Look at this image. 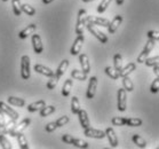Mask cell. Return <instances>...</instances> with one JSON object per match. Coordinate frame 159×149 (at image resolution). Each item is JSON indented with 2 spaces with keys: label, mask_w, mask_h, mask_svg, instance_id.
Masks as SVG:
<instances>
[{
  "label": "cell",
  "mask_w": 159,
  "mask_h": 149,
  "mask_svg": "<svg viewBox=\"0 0 159 149\" xmlns=\"http://www.w3.org/2000/svg\"><path fill=\"white\" fill-rule=\"evenodd\" d=\"M62 140L65 142V143H72V135H70V134H64L63 137H62Z\"/></svg>",
  "instance_id": "46"
},
{
  "label": "cell",
  "mask_w": 159,
  "mask_h": 149,
  "mask_svg": "<svg viewBox=\"0 0 159 149\" xmlns=\"http://www.w3.org/2000/svg\"><path fill=\"white\" fill-rule=\"evenodd\" d=\"M117 5H119V6H121V5L124 4V0H116Z\"/></svg>",
  "instance_id": "49"
},
{
  "label": "cell",
  "mask_w": 159,
  "mask_h": 149,
  "mask_svg": "<svg viewBox=\"0 0 159 149\" xmlns=\"http://www.w3.org/2000/svg\"><path fill=\"white\" fill-rule=\"evenodd\" d=\"M11 5H13V11L16 16H21L22 9H21V1L20 0H11Z\"/></svg>",
  "instance_id": "31"
},
{
  "label": "cell",
  "mask_w": 159,
  "mask_h": 149,
  "mask_svg": "<svg viewBox=\"0 0 159 149\" xmlns=\"http://www.w3.org/2000/svg\"><path fill=\"white\" fill-rule=\"evenodd\" d=\"M72 85H73L72 79L65 80L64 85H63V87H62V94L64 95V96H69L70 92H71V88H72Z\"/></svg>",
  "instance_id": "23"
},
{
  "label": "cell",
  "mask_w": 159,
  "mask_h": 149,
  "mask_svg": "<svg viewBox=\"0 0 159 149\" xmlns=\"http://www.w3.org/2000/svg\"><path fill=\"white\" fill-rule=\"evenodd\" d=\"M2 1H8V0H2Z\"/></svg>",
  "instance_id": "51"
},
{
  "label": "cell",
  "mask_w": 159,
  "mask_h": 149,
  "mask_svg": "<svg viewBox=\"0 0 159 149\" xmlns=\"http://www.w3.org/2000/svg\"><path fill=\"white\" fill-rule=\"evenodd\" d=\"M34 70H36L37 72H39L41 75H43V76H47V77H52L55 75V72L53 70H51L47 67L43 66V64H36L34 66Z\"/></svg>",
  "instance_id": "17"
},
{
  "label": "cell",
  "mask_w": 159,
  "mask_h": 149,
  "mask_svg": "<svg viewBox=\"0 0 159 149\" xmlns=\"http://www.w3.org/2000/svg\"><path fill=\"white\" fill-rule=\"evenodd\" d=\"M105 137L108 138L109 140V143L112 146V147H117L118 146V138H117L116 133L113 131V128L112 127H108L107 130H105Z\"/></svg>",
  "instance_id": "12"
},
{
  "label": "cell",
  "mask_w": 159,
  "mask_h": 149,
  "mask_svg": "<svg viewBox=\"0 0 159 149\" xmlns=\"http://www.w3.org/2000/svg\"><path fill=\"white\" fill-rule=\"evenodd\" d=\"M32 45H33V51L36 54L43 53V43H41V38L39 35H33L32 36Z\"/></svg>",
  "instance_id": "13"
},
{
  "label": "cell",
  "mask_w": 159,
  "mask_h": 149,
  "mask_svg": "<svg viewBox=\"0 0 159 149\" xmlns=\"http://www.w3.org/2000/svg\"><path fill=\"white\" fill-rule=\"evenodd\" d=\"M30 123H31V119H30V118H24L20 124H16V125H15L14 130L11 131V133L9 135H11V137H16L18 133H21L22 131H24L26 127L29 126Z\"/></svg>",
  "instance_id": "9"
},
{
  "label": "cell",
  "mask_w": 159,
  "mask_h": 149,
  "mask_svg": "<svg viewBox=\"0 0 159 149\" xmlns=\"http://www.w3.org/2000/svg\"><path fill=\"white\" fill-rule=\"evenodd\" d=\"M84 40H85L84 35H78V37L75 39L72 47H71V51H70V54L72 55V56H76V55H78L80 53L84 44Z\"/></svg>",
  "instance_id": "5"
},
{
  "label": "cell",
  "mask_w": 159,
  "mask_h": 149,
  "mask_svg": "<svg viewBox=\"0 0 159 149\" xmlns=\"http://www.w3.org/2000/svg\"><path fill=\"white\" fill-rule=\"evenodd\" d=\"M6 126V120H5V114L0 110V127L4 130Z\"/></svg>",
  "instance_id": "45"
},
{
  "label": "cell",
  "mask_w": 159,
  "mask_h": 149,
  "mask_svg": "<svg viewBox=\"0 0 159 149\" xmlns=\"http://www.w3.org/2000/svg\"><path fill=\"white\" fill-rule=\"evenodd\" d=\"M16 138H17L18 146H20L22 149H29V143H28V140H26L25 135H23L22 133H18V134L16 135Z\"/></svg>",
  "instance_id": "25"
},
{
  "label": "cell",
  "mask_w": 159,
  "mask_h": 149,
  "mask_svg": "<svg viewBox=\"0 0 159 149\" xmlns=\"http://www.w3.org/2000/svg\"><path fill=\"white\" fill-rule=\"evenodd\" d=\"M36 29H37L36 24H30V26H26L24 30H22L21 32H20V35H18V37H20L21 39H25V38H28L30 35H32V33L36 31Z\"/></svg>",
  "instance_id": "18"
},
{
  "label": "cell",
  "mask_w": 159,
  "mask_h": 149,
  "mask_svg": "<svg viewBox=\"0 0 159 149\" xmlns=\"http://www.w3.org/2000/svg\"><path fill=\"white\" fill-rule=\"evenodd\" d=\"M105 73L112 79H118L119 78V71L116 70L115 68H112V67H107L105 68Z\"/></svg>",
  "instance_id": "28"
},
{
  "label": "cell",
  "mask_w": 159,
  "mask_h": 149,
  "mask_svg": "<svg viewBox=\"0 0 159 149\" xmlns=\"http://www.w3.org/2000/svg\"><path fill=\"white\" fill-rule=\"evenodd\" d=\"M84 134L86 137H89V138H95V139H103L105 137V133L101 130H96V128H93V127H87V128H84Z\"/></svg>",
  "instance_id": "8"
},
{
  "label": "cell",
  "mask_w": 159,
  "mask_h": 149,
  "mask_svg": "<svg viewBox=\"0 0 159 149\" xmlns=\"http://www.w3.org/2000/svg\"><path fill=\"white\" fill-rule=\"evenodd\" d=\"M84 2H89V1H93V0H83Z\"/></svg>",
  "instance_id": "50"
},
{
  "label": "cell",
  "mask_w": 159,
  "mask_h": 149,
  "mask_svg": "<svg viewBox=\"0 0 159 149\" xmlns=\"http://www.w3.org/2000/svg\"><path fill=\"white\" fill-rule=\"evenodd\" d=\"M111 1H112V0H102L101 4L98 5V13H103V12L107 11V8L110 6Z\"/></svg>",
  "instance_id": "37"
},
{
  "label": "cell",
  "mask_w": 159,
  "mask_h": 149,
  "mask_svg": "<svg viewBox=\"0 0 159 149\" xmlns=\"http://www.w3.org/2000/svg\"><path fill=\"white\" fill-rule=\"evenodd\" d=\"M21 9L23 13H25L28 16H33V15L36 14V9L32 7V6H30L28 4H24L21 6Z\"/></svg>",
  "instance_id": "32"
},
{
  "label": "cell",
  "mask_w": 159,
  "mask_h": 149,
  "mask_svg": "<svg viewBox=\"0 0 159 149\" xmlns=\"http://www.w3.org/2000/svg\"><path fill=\"white\" fill-rule=\"evenodd\" d=\"M58 77H56V75H54V76L51 77V79L48 80L47 83V88L48 90H54L55 87H56V85H57L58 83Z\"/></svg>",
  "instance_id": "36"
},
{
  "label": "cell",
  "mask_w": 159,
  "mask_h": 149,
  "mask_svg": "<svg viewBox=\"0 0 159 149\" xmlns=\"http://www.w3.org/2000/svg\"><path fill=\"white\" fill-rule=\"evenodd\" d=\"M69 123V117L68 116H62V117H60L56 122H55V124H56V126L57 127H61V126H64L65 124H68Z\"/></svg>",
  "instance_id": "41"
},
{
  "label": "cell",
  "mask_w": 159,
  "mask_h": 149,
  "mask_svg": "<svg viewBox=\"0 0 159 149\" xmlns=\"http://www.w3.org/2000/svg\"><path fill=\"white\" fill-rule=\"evenodd\" d=\"M87 75H88V73L84 72L83 70H72V71H71V77H72L73 79L81 80V81L87 79Z\"/></svg>",
  "instance_id": "22"
},
{
  "label": "cell",
  "mask_w": 159,
  "mask_h": 149,
  "mask_svg": "<svg viewBox=\"0 0 159 149\" xmlns=\"http://www.w3.org/2000/svg\"><path fill=\"white\" fill-rule=\"evenodd\" d=\"M56 124H55V122H53V123H48L47 125H46V127H45V130H46V132H53L55 131V128H56Z\"/></svg>",
  "instance_id": "44"
},
{
  "label": "cell",
  "mask_w": 159,
  "mask_h": 149,
  "mask_svg": "<svg viewBox=\"0 0 159 149\" xmlns=\"http://www.w3.org/2000/svg\"><path fill=\"white\" fill-rule=\"evenodd\" d=\"M0 110L2 111L4 114H6L9 118H11V119H18V117H20V115H18V113H16L14 109H11L9 105H7L5 102L0 101Z\"/></svg>",
  "instance_id": "7"
},
{
  "label": "cell",
  "mask_w": 159,
  "mask_h": 149,
  "mask_svg": "<svg viewBox=\"0 0 159 149\" xmlns=\"http://www.w3.org/2000/svg\"><path fill=\"white\" fill-rule=\"evenodd\" d=\"M77 115H78V117H79V122H80V124H81V126H83V128H87V127H89V126H90L89 119H88V116H87L86 110L80 109V110H79V113L77 114Z\"/></svg>",
  "instance_id": "16"
},
{
  "label": "cell",
  "mask_w": 159,
  "mask_h": 149,
  "mask_svg": "<svg viewBox=\"0 0 159 149\" xmlns=\"http://www.w3.org/2000/svg\"><path fill=\"white\" fill-rule=\"evenodd\" d=\"M96 87H98V78L96 77H92L89 79L88 84V88H87V99H93L96 93Z\"/></svg>",
  "instance_id": "10"
},
{
  "label": "cell",
  "mask_w": 159,
  "mask_h": 149,
  "mask_svg": "<svg viewBox=\"0 0 159 149\" xmlns=\"http://www.w3.org/2000/svg\"><path fill=\"white\" fill-rule=\"evenodd\" d=\"M86 26L87 30H88L96 39H98L100 41H101V44H107V43H108V37L105 36L103 32H101L100 30H98V28L95 26V24H93V23L89 22V21H87L86 26Z\"/></svg>",
  "instance_id": "1"
},
{
  "label": "cell",
  "mask_w": 159,
  "mask_h": 149,
  "mask_svg": "<svg viewBox=\"0 0 159 149\" xmlns=\"http://www.w3.org/2000/svg\"><path fill=\"white\" fill-rule=\"evenodd\" d=\"M132 139H133L134 143L138 146V147H140V148H145V147H147V142H145V140L142 138V137H140V135L134 134Z\"/></svg>",
  "instance_id": "30"
},
{
  "label": "cell",
  "mask_w": 159,
  "mask_h": 149,
  "mask_svg": "<svg viewBox=\"0 0 159 149\" xmlns=\"http://www.w3.org/2000/svg\"><path fill=\"white\" fill-rule=\"evenodd\" d=\"M126 125L132 127L141 126L142 119H140V118H126Z\"/></svg>",
  "instance_id": "33"
},
{
  "label": "cell",
  "mask_w": 159,
  "mask_h": 149,
  "mask_svg": "<svg viewBox=\"0 0 159 149\" xmlns=\"http://www.w3.org/2000/svg\"><path fill=\"white\" fill-rule=\"evenodd\" d=\"M45 105H46L45 101H43V100H39V101L33 102V103L28 105V111H30V113H34V111H38V110L43 109Z\"/></svg>",
  "instance_id": "19"
},
{
  "label": "cell",
  "mask_w": 159,
  "mask_h": 149,
  "mask_svg": "<svg viewBox=\"0 0 159 149\" xmlns=\"http://www.w3.org/2000/svg\"><path fill=\"white\" fill-rule=\"evenodd\" d=\"M79 62H80V66H81V70L84 72L88 73L90 71V66H89V61H88V56L86 54H81L79 55Z\"/></svg>",
  "instance_id": "15"
},
{
  "label": "cell",
  "mask_w": 159,
  "mask_h": 149,
  "mask_svg": "<svg viewBox=\"0 0 159 149\" xmlns=\"http://www.w3.org/2000/svg\"><path fill=\"white\" fill-rule=\"evenodd\" d=\"M121 22H123V16H121V15H117L116 17L113 18L111 22H110V24H109L108 32L110 33V35L115 33L117 31V29L119 28L120 24H121Z\"/></svg>",
  "instance_id": "11"
},
{
  "label": "cell",
  "mask_w": 159,
  "mask_h": 149,
  "mask_svg": "<svg viewBox=\"0 0 159 149\" xmlns=\"http://www.w3.org/2000/svg\"><path fill=\"white\" fill-rule=\"evenodd\" d=\"M123 84H124V88H125L126 92H132L134 90V85L128 76L123 77Z\"/></svg>",
  "instance_id": "29"
},
{
  "label": "cell",
  "mask_w": 159,
  "mask_h": 149,
  "mask_svg": "<svg viewBox=\"0 0 159 149\" xmlns=\"http://www.w3.org/2000/svg\"><path fill=\"white\" fill-rule=\"evenodd\" d=\"M155 40H152V39H149L148 41H147V44H145L144 46V49L142 51V53L138 56V60H136V62L138 63H144L145 61V58H148V55L149 53L151 52V49L153 47H155Z\"/></svg>",
  "instance_id": "4"
},
{
  "label": "cell",
  "mask_w": 159,
  "mask_h": 149,
  "mask_svg": "<svg viewBox=\"0 0 159 149\" xmlns=\"http://www.w3.org/2000/svg\"><path fill=\"white\" fill-rule=\"evenodd\" d=\"M87 21L92 22L95 26H107L108 28L109 24H110V21L107 20V18L103 17H94V16H88L87 17Z\"/></svg>",
  "instance_id": "14"
},
{
  "label": "cell",
  "mask_w": 159,
  "mask_h": 149,
  "mask_svg": "<svg viewBox=\"0 0 159 149\" xmlns=\"http://www.w3.org/2000/svg\"><path fill=\"white\" fill-rule=\"evenodd\" d=\"M80 109H81V108H80L79 100H78V98H77V96H73V98L71 99V113H72V114H78Z\"/></svg>",
  "instance_id": "27"
},
{
  "label": "cell",
  "mask_w": 159,
  "mask_h": 149,
  "mask_svg": "<svg viewBox=\"0 0 159 149\" xmlns=\"http://www.w3.org/2000/svg\"><path fill=\"white\" fill-rule=\"evenodd\" d=\"M30 75V58L28 55H23L21 60V76L23 79H29Z\"/></svg>",
  "instance_id": "3"
},
{
  "label": "cell",
  "mask_w": 159,
  "mask_h": 149,
  "mask_svg": "<svg viewBox=\"0 0 159 149\" xmlns=\"http://www.w3.org/2000/svg\"><path fill=\"white\" fill-rule=\"evenodd\" d=\"M113 62H115V69L120 71L123 68V58L120 54H116L113 58Z\"/></svg>",
  "instance_id": "34"
},
{
  "label": "cell",
  "mask_w": 159,
  "mask_h": 149,
  "mask_svg": "<svg viewBox=\"0 0 159 149\" xmlns=\"http://www.w3.org/2000/svg\"><path fill=\"white\" fill-rule=\"evenodd\" d=\"M55 110H56V108H55L54 105H48V107L45 105L43 109H40V116L41 117L49 116V115H52L53 113H55Z\"/></svg>",
  "instance_id": "26"
},
{
  "label": "cell",
  "mask_w": 159,
  "mask_h": 149,
  "mask_svg": "<svg viewBox=\"0 0 159 149\" xmlns=\"http://www.w3.org/2000/svg\"><path fill=\"white\" fill-rule=\"evenodd\" d=\"M68 67H69V61H68V60H63V61L61 62V64L58 66L56 72H55L56 77L60 78V77L63 76V75L65 73V71H66V69H68Z\"/></svg>",
  "instance_id": "21"
},
{
  "label": "cell",
  "mask_w": 159,
  "mask_h": 149,
  "mask_svg": "<svg viewBox=\"0 0 159 149\" xmlns=\"http://www.w3.org/2000/svg\"><path fill=\"white\" fill-rule=\"evenodd\" d=\"M147 36H148L149 39H152V40H155V41H158V40H159V31H158V30L149 31Z\"/></svg>",
  "instance_id": "42"
},
{
  "label": "cell",
  "mask_w": 159,
  "mask_h": 149,
  "mask_svg": "<svg viewBox=\"0 0 159 149\" xmlns=\"http://www.w3.org/2000/svg\"><path fill=\"white\" fill-rule=\"evenodd\" d=\"M0 145L4 149H11V142L8 141V139L6 138V135H2V137H0Z\"/></svg>",
  "instance_id": "40"
},
{
  "label": "cell",
  "mask_w": 159,
  "mask_h": 149,
  "mask_svg": "<svg viewBox=\"0 0 159 149\" xmlns=\"http://www.w3.org/2000/svg\"><path fill=\"white\" fill-rule=\"evenodd\" d=\"M153 73H155L156 76L158 77V75H159V66H158V64L153 66Z\"/></svg>",
  "instance_id": "47"
},
{
  "label": "cell",
  "mask_w": 159,
  "mask_h": 149,
  "mask_svg": "<svg viewBox=\"0 0 159 149\" xmlns=\"http://www.w3.org/2000/svg\"><path fill=\"white\" fill-rule=\"evenodd\" d=\"M111 123L115 126H124V125H126V118L125 117H113Z\"/></svg>",
  "instance_id": "35"
},
{
  "label": "cell",
  "mask_w": 159,
  "mask_h": 149,
  "mask_svg": "<svg viewBox=\"0 0 159 149\" xmlns=\"http://www.w3.org/2000/svg\"><path fill=\"white\" fill-rule=\"evenodd\" d=\"M72 145H75L78 148H88V142L84 141L81 139H75L72 140Z\"/></svg>",
  "instance_id": "39"
},
{
  "label": "cell",
  "mask_w": 159,
  "mask_h": 149,
  "mask_svg": "<svg viewBox=\"0 0 159 149\" xmlns=\"http://www.w3.org/2000/svg\"><path fill=\"white\" fill-rule=\"evenodd\" d=\"M126 91L125 88H119L118 90V110L119 111H125L127 108L126 102Z\"/></svg>",
  "instance_id": "6"
},
{
  "label": "cell",
  "mask_w": 159,
  "mask_h": 149,
  "mask_svg": "<svg viewBox=\"0 0 159 149\" xmlns=\"http://www.w3.org/2000/svg\"><path fill=\"white\" fill-rule=\"evenodd\" d=\"M158 61H159V56L158 55H156V56H153V58H145V66L147 67H153L156 66V64H158Z\"/></svg>",
  "instance_id": "38"
},
{
  "label": "cell",
  "mask_w": 159,
  "mask_h": 149,
  "mask_svg": "<svg viewBox=\"0 0 159 149\" xmlns=\"http://www.w3.org/2000/svg\"><path fill=\"white\" fill-rule=\"evenodd\" d=\"M7 101L9 105H16V107H24L25 105V101L21 98H15V96H8Z\"/></svg>",
  "instance_id": "24"
},
{
  "label": "cell",
  "mask_w": 159,
  "mask_h": 149,
  "mask_svg": "<svg viewBox=\"0 0 159 149\" xmlns=\"http://www.w3.org/2000/svg\"><path fill=\"white\" fill-rule=\"evenodd\" d=\"M54 0H43V4H46V5H48V4H51V2H53Z\"/></svg>",
  "instance_id": "48"
},
{
  "label": "cell",
  "mask_w": 159,
  "mask_h": 149,
  "mask_svg": "<svg viewBox=\"0 0 159 149\" xmlns=\"http://www.w3.org/2000/svg\"><path fill=\"white\" fill-rule=\"evenodd\" d=\"M87 12L85 9H80L79 14H78V21H77L76 26V33L77 35H84V28L86 26L87 22Z\"/></svg>",
  "instance_id": "2"
},
{
  "label": "cell",
  "mask_w": 159,
  "mask_h": 149,
  "mask_svg": "<svg viewBox=\"0 0 159 149\" xmlns=\"http://www.w3.org/2000/svg\"><path fill=\"white\" fill-rule=\"evenodd\" d=\"M136 69V64L135 63H128L125 68H121V70L119 71V77H125V76H128L130 72H133L134 70Z\"/></svg>",
  "instance_id": "20"
},
{
  "label": "cell",
  "mask_w": 159,
  "mask_h": 149,
  "mask_svg": "<svg viewBox=\"0 0 159 149\" xmlns=\"http://www.w3.org/2000/svg\"><path fill=\"white\" fill-rule=\"evenodd\" d=\"M158 91H159V78L157 77L151 85V92L152 93H158Z\"/></svg>",
  "instance_id": "43"
}]
</instances>
